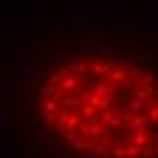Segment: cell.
<instances>
[{"mask_svg":"<svg viewBox=\"0 0 158 158\" xmlns=\"http://www.w3.org/2000/svg\"><path fill=\"white\" fill-rule=\"evenodd\" d=\"M35 111L60 142L89 158H158V77L140 64L84 55L48 67Z\"/></svg>","mask_w":158,"mask_h":158,"instance_id":"cell-1","label":"cell"}]
</instances>
